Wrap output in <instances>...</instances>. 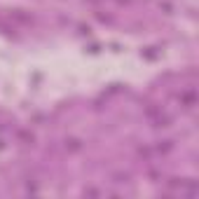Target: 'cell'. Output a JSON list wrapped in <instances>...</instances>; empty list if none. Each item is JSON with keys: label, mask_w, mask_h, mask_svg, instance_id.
Masks as SVG:
<instances>
[{"label": "cell", "mask_w": 199, "mask_h": 199, "mask_svg": "<svg viewBox=\"0 0 199 199\" xmlns=\"http://www.w3.org/2000/svg\"><path fill=\"white\" fill-rule=\"evenodd\" d=\"M66 148H70V150H77V148H80V141H66Z\"/></svg>", "instance_id": "obj_1"}]
</instances>
